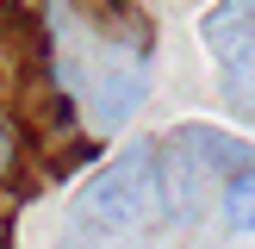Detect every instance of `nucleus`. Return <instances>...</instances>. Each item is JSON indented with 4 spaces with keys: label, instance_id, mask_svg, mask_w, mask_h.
Listing matches in <instances>:
<instances>
[{
    "label": "nucleus",
    "instance_id": "4",
    "mask_svg": "<svg viewBox=\"0 0 255 249\" xmlns=\"http://www.w3.org/2000/svg\"><path fill=\"white\" fill-rule=\"evenodd\" d=\"M218 206H224V231L231 237L255 231V174H249V162H237V168L218 181Z\"/></svg>",
    "mask_w": 255,
    "mask_h": 249
},
{
    "label": "nucleus",
    "instance_id": "3",
    "mask_svg": "<svg viewBox=\"0 0 255 249\" xmlns=\"http://www.w3.org/2000/svg\"><path fill=\"white\" fill-rule=\"evenodd\" d=\"M199 37H206V50L218 62L249 56L255 50V0H218V6L199 19Z\"/></svg>",
    "mask_w": 255,
    "mask_h": 249
},
{
    "label": "nucleus",
    "instance_id": "2",
    "mask_svg": "<svg viewBox=\"0 0 255 249\" xmlns=\"http://www.w3.org/2000/svg\"><path fill=\"white\" fill-rule=\"evenodd\" d=\"M75 218L87 231H137L143 218H156V143H125L119 162L94 174L75 199Z\"/></svg>",
    "mask_w": 255,
    "mask_h": 249
},
{
    "label": "nucleus",
    "instance_id": "5",
    "mask_svg": "<svg viewBox=\"0 0 255 249\" xmlns=\"http://www.w3.org/2000/svg\"><path fill=\"white\" fill-rule=\"evenodd\" d=\"M137 100H143V75H137V69H112V75H100L94 119H100V124H119V119L137 112Z\"/></svg>",
    "mask_w": 255,
    "mask_h": 249
},
{
    "label": "nucleus",
    "instance_id": "1",
    "mask_svg": "<svg viewBox=\"0 0 255 249\" xmlns=\"http://www.w3.org/2000/svg\"><path fill=\"white\" fill-rule=\"evenodd\" d=\"M237 162H249L243 143H231L224 131H206V124H181L168 143H156V212L174 231L206 224L212 199H218V181Z\"/></svg>",
    "mask_w": 255,
    "mask_h": 249
},
{
    "label": "nucleus",
    "instance_id": "6",
    "mask_svg": "<svg viewBox=\"0 0 255 249\" xmlns=\"http://www.w3.org/2000/svg\"><path fill=\"white\" fill-rule=\"evenodd\" d=\"M12 156H19V131H12V124L0 119V174L12 168Z\"/></svg>",
    "mask_w": 255,
    "mask_h": 249
}]
</instances>
